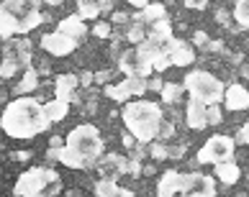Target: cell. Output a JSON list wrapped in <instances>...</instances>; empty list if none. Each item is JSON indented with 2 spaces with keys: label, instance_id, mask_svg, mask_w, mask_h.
<instances>
[{
  "label": "cell",
  "instance_id": "cell-1",
  "mask_svg": "<svg viewBox=\"0 0 249 197\" xmlns=\"http://www.w3.org/2000/svg\"><path fill=\"white\" fill-rule=\"evenodd\" d=\"M100 156H103V136L90 123L72 128L64 138V146L47 151L49 162H62L70 169H90L100 162Z\"/></svg>",
  "mask_w": 249,
  "mask_h": 197
},
{
  "label": "cell",
  "instance_id": "cell-2",
  "mask_svg": "<svg viewBox=\"0 0 249 197\" xmlns=\"http://www.w3.org/2000/svg\"><path fill=\"white\" fill-rule=\"evenodd\" d=\"M52 120L47 115V110L39 100L34 98H16L13 102H8V108L0 115V128L5 131L11 138H34L49 131Z\"/></svg>",
  "mask_w": 249,
  "mask_h": 197
},
{
  "label": "cell",
  "instance_id": "cell-3",
  "mask_svg": "<svg viewBox=\"0 0 249 197\" xmlns=\"http://www.w3.org/2000/svg\"><path fill=\"white\" fill-rule=\"evenodd\" d=\"M124 123L139 144H149L160 136L162 128V108L152 100H131L124 105Z\"/></svg>",
  "mask_w": 249,
  "mask_h": 197
},
{
  "label": "cell",
  "instance_id": "cell-4",
  "mask_svg": "<svg viewBox=\"0 0 249 197\" xmlns=\"http://www.w3.org/2000/svg\"><path fill=\"white\" fill-rule=\"evenodd\" d=\"M44 21L29 0H3L0 3V39H11L13 33H29Z\"/></svg>",
  "mask_w": 249,
  "mask_h": 197
},
{
  "label": "cell",
  "instance_id": "cell-5",
  "mask_svg": "<svg viewBox=\"0 0 249 197\" xmlns=\"http://www.w3.org/2000/svg\"><path fill=\"white\" fill-rule=\"evenodd\" d=\"M62 192V177L49 166H34L16 180V197H57Z\"/></svg>",
  "mask_w": 249,
  "mask_h": 197
},
{
  "label": "cell",
  "instance_id": "cell-6",
  "mask_svg": "<svg viewBox=\"0 0 249 197\" xmlns=\"http://www.w3.org/2000/svg\"><path fill=\"white\" fill-rule=\"evenodd\" d=\"M182 90L190 92V100H198L203 105H218V102H224L226 87L216 74H211L206 69H193L190 74H185Z\"/></svg>",
  "mask_w": 249,
  "mask_h": 197
},
{
  "label": "cell",
  "instance_id": "cell-7",
  "mask_svg": "<svg viewBox=\"0 0 249 197\" xmlns=\"http://www.w3.org/2000/svg\"><path fill=\"white\" fill-rule=\"evenodd\" d=\"M31 67V41L29 39H8L3 49V62H0V77L11 80L21 69Z\"/></svg>",
  "mask_w": 249,
  "mask_h": 197
},
{
  "label": "cell",
  "instance_id": "cell-8",
  "mask_svg": "<svg viewBox=\"0 0 249 197\" xmlns=\"http://www.w3.org/2000/svg\"><path fill=\"white\" fill-rule=\"evenodd\" d=\"M234 151L236 144L231 136H211L206 141V146L198 151V162L200 164H224V162H234Z\"/></svg>",
  "mask_w": 249,
  "mask_h": 197
},
{
  "label": "cell",
  "instance_id": "cell-9",
  "mask_svg": "<svg viewBox=\"0 0 249 197\" xmlns=\"http://www.w3.org/2000/svg\"><path fill=\"white\" fill-rule=\"evenodd\" d=\"M185 120L193 131H200V128H208V126H218L221 120H224V115H221L218 105H203L198 100H188Z\"/></svg>",
  "mask_w": 249,
  "mask_h": 197
},
{
  "label": "cell",
  "instance_id": "cell-10",
  "mask_svg": "<svg viewBox=\"0 0 249 197\" xmlns=\"http://www.w3.org/2000/svg\"><path fill=\"white\" fill-rule=\"evenodd\" d=\"M118 69H121L126 77H146L152 74V59H146L144 54H139V49H126L118 59Z\"/></svg>",
  "mask_w": 249,
  "mask_h": 197
},
{
  "label": "cell",
  "instance_id": "cell-11",
  "mask_svg": "<svg viewBox=\"0 0 249 197\" xmlns=\"http://www.w3.org/2000/svg\"><path fill=\"white\" fill-rule=\"evenodd\" d=\"M144 92H146V80L144 77H126L118 84H108V87L103 90V95H108L116 102H126V100H131L136 95H144Z\"/></svg>",
  "mask_w": 249,
  "mask_h": 197
},
{
  "label": "cell",
  "instance_id": "cell-12",
  "mask_svg": "<svg viewBox=\"0 0 249 197\" xmlns=\"http://www.w3.org/2000/svg\"><path fill=\"white\" fill-rule=\"evenodd\" d=\"M164 54L170 56L172 67H188V64L196 62V51H193V46L185 44V41H180V39H175V36L164 44Z\"/></svg>",
  "mask_w": 249,
  "mask_h": 197
},
{
  "label": "cell",
  "instance_id": "cell-13",
  "mask_svg": "<svg viewBox=\"0 0 249 197\" xmlns=\"http://www.w3.org/2000/svg\"><path fill=\"white\" fill-rule=\"evenodd\" d=\"M41 49L44 51H49L54 56H67L77 49V41L75 39H70V36H64V33H44L41 36Z\"/></svg>",
  "mask_w": 249,
  "mask_h": 197
},
{
  "label": "cell",
  "instance_id": "cell-14",
  "mask_svg": "<svg viewBox=\"0 0 249 197\" xmlns=\"http://www.w3.org/2000/svg\"><path fill=\"white\" fill-rule=\"evenodd\" d=\"M98 172H100V180L118 182V177L126 174V156H118V154H106V156H100Z\"/></svg>",
  "mask_w": 249,
  "mask_h": 197
},
{
  "label": "cell",
  "instance_id": "cell-15",
  "mask_svg": "<svg viewBox=\"0 0 249 197\" xmlns=\"http://www.w3.org/2000/svg\"><path fill=\"white\" fill-rule=\"evenodd\" d=\"M226 110H247L249 108V90L244 84H229L224 90Z\"/></svg>",
  "mask_w": 249,
  "mask_h": 197
},
{
  "label": "cell",
  "instance_id": "cell-16",
  "mask_svg": "<svg viewBox=\"0 0 249 197\" xmlns=\"http://www.w3.org/2000/svg\"><path fill=\"white\" fill-rule=\"evenodd\" d=\"M180 190H182V174L175 172V169H167L157 182V197H175Z\"/></svg>",
  "mask_w": 249,
  "mask_h": 197
},
{
  "label": "cell",
  "instance_id": "cell-17",
  "mask_svg": "<svg viewBox=\"0 0 249 197\" xmlns=\"http://www.w3.org/2000/svg\"><path fill=\"white\" fill-rule=\"evenodd\" d=\"M57 33H64V36H70V39H75L80 44V39L88 33V28H85V21H82L77 13H72V16H67V18H62V21H59Z\"/></svg>",
  "mask_w": 249,
  "mask_h": 197
},
{
  "label": "cell",
  "instance_id": "cell-18",
  "mask_svg": "<svg viewBox=\"0 0 249 197\" xmlns=\"http://www.w3.org/2000/svg\"><path fill=\"white\" fill-rule=\"evenodd\" d=\"M77 87H80V80L75 77V74H59L57 82H54V95H57V100L72 102Z\"/></svg>",
  "mask_w": 249,
  "mask_h": 197
},
{
  "label": "cell",
  "instance_id": "cell-19",
  "mask_svg": "<svg viewBox=\"0 0 249 197\" xmlns=\"http://www.w3.org/2000/svg\"><path fill=\"white\" fill-rule=\"evenodd\" d=\"M77 16L85 21V18H98L100 13L110 11V0H77Z\"/></svg>",
  "mask_w": 249,
  "mask_h": 197
},
{
  "label": "cell",
  "instance_id": "cell-20",
  "mask_svg": "<svg viewBox=\"0 0 249 197\" xmlns=\"http://www.w3.org/2000/svg\"><path fill=\"white\" fill-rule=\"evenodd\" d=\"M136 21H142L146 26H154L160 21H167V11L162 3H149L146 8H142V13H136Z\"/></svg>",
  "mask_w": 249,
  "mask_h": 197
},
{
  "label": "cell",
  "instance_id": "cell-21",
  "mask_svg": "<svg viewBox=\"0 0 249 197\" xmlns=\"http://www.w3.org/2000/svg\"><path fill=\"white\" fill-rule=\"evenodd\" d=\"M213 177H218V182H224L226 187H231V184L239 182V177H242V169H239L234 162H224V164H216Z\"/></svg>",
  "mask_w": 249,
  "mask_h": 197
},
{
  "label": "cell",
  "instance_id": "cell-22",
  "mask_svg": "<svg viewBox=\"0 0 249 197\" xmlns=\"http://www.w3.org/2000/svg\"><path fill=\"white\" fill-rule=\"evenodd\" d=\"M152 44H157V46H164L170 39H172V26H170V21H160V23H154V26H149V36H146Z\"/></svg>",
  "mask_w": 249,
  "mask_h": 197
},
{
  "label": "cell",
  "instance_id": "cell-23",
  "mask_svg": "<svg viewBox=\"0 0 249 197\" xmlns=\"http://www.w3.org/2000/svg\"><path fill=\"white\" fill-rule=\"evenodd\" d=\"M44 110H47V115L52 123H57V120H64L67 118V113H70V102H64V100H49V102H44Z\"/></svg>",
  "mask_w": 249,
  "mask_h": 197
},
{
  "label": "cell",
  "instance_id": "cell-24",
  "mask_svg": "<svg viewBox=\"0 0 249 197\" xmlns=\"http://www.w3.org/2000/svg\"><path fill=\"white\" fill-rule=\"evenodd\" d=\"M36 84H39V80H36V69L29 67V69H23V80L16 84V90H13V92H16L18 98H26L29 92L36 90Z\"/></svg>",
  "mask_w": 249,
  "mask_h": 197
},
{
  "label": "cell",
  "instance_id": "cell-25",
  "mask_svg": "<svg viewBox=\"0 0 249 197\" xmlns=\"http://www.w3.org/2000/svg\"><path fill=\"white\" fill-rule=\"evenodd\" d=\"M146 36H149V28H146V23L134 21V26L128 28V33H126V39H128V41H134L136 46H139V44L146 41Z\"/></svg>",
  "mask_w": 249,
  "mask_h": 197
},
{
  "label": "cell",
  "instance_id": "cell-26",
  "mask_svg": "<svg viewBox=\"0 0 249 197\" xmlns=\"http://www.w3.org/2000/svg\"><path fill=\"white\" fill-rule=\"evenodd\" d=\"M182 84H172V82H167V84H162V90H160V95H162V100L167 102V105H172V102H178L180 98H182Z\"/></svg>",
  "mask_w": 249,
  "mask_h": 197
},
{
  "label": "cell",
  "instance_id": "cell-27",
  "mask_svg": "<svg viewBox=\"0 0 249 197\" xmlns=\"http://www.w3.org/2000/svg\"><path fill=\"white\" fill-rule=\"evenodd\" d=\"M234 18L242 28H249V0H234Z\"/></svg>",
  "mask_w": 249,
  "mask_h": 197
},
{
  "label": "cell",
  "instance_id": "cell-28",
  "mask_svg": "<svg viewBox=\"0 0 249 197\" xmlns=\"http://www.w3.org/2000/svg\"><path fill=\"white\" fill-rule=\"evenodd\" d=\"M116 192H118V182H108V180L95 182V197H113Z\"/></svg>",
  "mask_w": 249,
  "mask_h": 197
},
{
  "label": "cell",
  "instance_id": "cell-29",
  "mask_svg": "<svg viewBox=\"0 0 249 197\" xmlns=\"http://www.w3.org/2000/svg\"><path fill=\"white\" fill-rule=\"evenodd\" d=\"M182 197H216V184H208V187H198V190H190Z\"/></svg>",
  "mask_w": 249,
  "mask_h": 197
},
{
  "label": "cell",
  "instance_id": "cell-30",
  "mask_svg": "<svg viewBox=\"0 0 249 197\" xmlns=\"http://www.w3.org/2000/svg\"><path fill=\"white\" fill-rule=\"evenodd\" d=\"M234 144H242V146H247L249 144V120L239 128V133H236V138H234Z\"/></svg>",
  "mask_w": 249,
  "mask_h": 197
},
{
  "label": "cell",
  "instance_id": "cell-31",
  "mask_svg": "<svg viewBox=\"0 0 249 197\" xmlns=\"http://www.w3.org/2000/svg\"><path fill=\"white\" fill-rule=\"evenodd\" d=\"M93 33L98 36V39H108V36H110V23H98L93 28Z\"/></svg>",
  "mask_w": 249,
  "mask_h": 197
},
{
  "label": "cell",
  "instance_id": "cell-32",
  "mask_svg": "<svg viewBox=\"0 0 249 197\" xmlns=\"http://www.w3.org/2000/svg\"><path fill=\"white\" fill-rule=\"evenodd\" d=\"M152 156H154V159H167V146L152 144Z\"/></svg>",
  "mask_w": 249,
  "mask_h": 197
},
{
  "label": "cell",
  "instance_id": "cell-33",
  "mask_svg": "<svg viewBox=\"0 0 249 197\" xmlns=\"http://www.w3.org/2000/svg\"><path fill=\"white\" fill-rule=\"evenodd\" d=\"M188 8H193V11H203V8L208 5V0H182Z\"/></svg>",
  "mask_w": 249,
  "mask_h": 197
},
{
  "label": "cell",
  "instance_id": "cell-34",
  "mask_svg": "<svg viewBox=\"0 0 249 197\" xmlns=\"http://www.w3.org/2000/svg\"><path fill=\"white\" fill-rule=\"evenodd\" d=\"M110 77H113V72H110V69H103V72L93 74V82H100V84H103V82H108Z\"/></svg>",
  "mask_w": 249,
  "mask_h": 197
},
{
  "label": "cell",
  "instance_id": "cell-35",
  "mask_svg": "<svg viewBox=\"0 0 249 197\" xmlns=\"http://www.w3.org/2000/svg\"><path fill=\"white\" fill-rule=\"evenodd\" d=\"M185 154V146H175V148H167V159H180Z\"/></svg>",
  "mask_w": 249,
  "mask_h": 197
},
{
  "label": "cell",
  "instance_id": "cell-36",
  "mask_svg": "<svg viewBox=\"0 0 249 197\" xmlns=\"http://www.w3.org/2000/svg\"><path fill=\"white\" fill-rule=\"evenodd\" d=\"M77 80H80V84H82V87H90V84H93V72H82Z\"/></svg>",
  "mask_w": 249,
  "mask_h": 197
},
{
  "label": "cell",
  "instance_id": "cell-37",
  "mask_svg": "<svg viewBox=\"0 0 249 197\" xmlns=\"http://www.w3.org/2000/svg\"><path fill=\"white\" fill-rule=\"evenodd\" d=\"M146 90H162V80H160V77L146 80Z\"/></svg>",
  "mask_w": 249,
  "mask_h": 197
},
{
  "label": "cell",
  "instance_id": "cell-38",
  "mask_svg": "<svg viewBox=\"0 0 249 197\" xmlns=\"http://www.w3.org/2000/svg\"><path fill=\"white\" fill-rule=\"evenodd\" d=\"M160 136H162V138H170V136H172V123H162Z\"/></svg>",
  "mask_w": 249,
  "mask_h": 197
},
{
  "label": "cell",
  "instance_id": "cell-39",
  "mask_svg": "<svg viewBox=\"0 0 249 197\" xmlns=\"http://www.w3.org/2000/svg\"><path fill=\"white\" fill-rule=\"evenodd\" d=\"M13 159H18V162H29V159H31V151H16Z\"/></svg>",
  "mask_w": 249,
  "mask_h": 197
},
{
  "label": "cell",
  "instance_id": "cell-40",
  "mask_svg": "<svg viewBox=\"0 0 249 197\" xmlns=\"http://www.w3.org/2000/svg\"><path fill=\"white\" fill-rule=\"evenodd\" d=\"M196 44H200V46H208V36L203 33V31H198V33H196Z\"/></svg>",
  "mask_w": 249,
  "mask_h": 197
},
{
  "label": "cell",
  "instance_id": "cell-41",
  "mask_svg": "<svg viewBox=\"0 0 249 197\" xmlns=\"http://www.w3.org/2000/svg\"><path fill=\"white\" fill-rule=\"evenodd\" d=\"M128 21V13H113V23H126Z\"/></svg>",
  "mask_w": 249,
  "mask_h": 197
},
{
  "label": "cell",
  "instance_id": "cell-42",
  "mask_svg": "<svg viewBox=\"0 0 249 197\" xmlns=\"http://www.w3.org/2000/svg\"><path fill=\"white\" fill-rule=\"evenodd\" d=\"M124 146L126 148H134V136L131 133H124Z\"/></svg>",
  "mask_w": 249,
  "mask_h": 197
},
{
  "label": "cell",
  "instance_id": "cell-43",
  "mask_svg": "<svg viewBox=\"0 0 249 197\" xmlns=\"http://www.w3.org/2000/svg\"><path fill=\"white\" fill-rule=\"evenodd\" d=\"M128 3H131L134 8H146V5H149V0H128Z\"/></svg>",
  "mask_w": 249,
  "mask_h": 197
},
{
  "label": "cell",
  "instance_id": "cell-44",
  "mask_svg": "<svg viewBox=\"0 0 249 197\" xmlns=\"http://www.w3.org/2000/svg\"><path fill=\"white\" fill-rule=\"evenodd\" d=\"M113 197H134V192H131V190H121V187H118V192H116Z\"/></svg>",
  "mask_w": 249,
  "mask_h": 197
},
{
  "label": "cell",
  "instance_id": "cell-45",
  "mask_svg": "<svg viewBox=\"0 0 249 197\" xmlns=\"http://www.w3.org/2000/svg\"><path fill=\"white\" fill-rule=\"evenodd\" d=\"M59 146H62V138L59 136H52V146L49 148H59Z\"/></svg>",
  "mask_w": 249,
  "mask_h": 197
},
{
  "label": "cell",
  "instance_id": "cell-46",
  "mask_svg": "<svg viewBox=\"0 0 249 197\" xmlns=\"http://www.w3.org/2000/svg\"><path fill=\"white\" fill-rule=\"evenodd\" d=\"M29 3H31V5L36 8V11H39V5H41V0H29Z\"/></svg>",
  "mask_w": 249,
  "mask_h": 197
},
{
  "label": "cell",
  "instance_id": "cell-47",
  "mask_svg": "<svg viewBox=\"0 0 249 197\" xmlns=\"http://www.w3.org/2000/svg\"><path fill=\"white\" fill-rule=\"evenodd\" d=\"M44 3H47V5H59L62 0H44Z\"/></svg>",
  "mask_w": 249,
  "mask_h": 197
},
{
  "label": "cell",
  "instance_id": "cell-48",
  "mask_svg": "<svg viewBox=\"0 0 249 197\" xmlns=\"http://www.w3.org/2000/svg\"><path fill=\"white\" fill-rule=\"evenodd\" d=\"M242 74H244V77H249V67H242Z\"/></svg>",
  "mask_w": 249,
  "mask_h": 197
},
{
  "label": "cell",
  "instance_id": "cell-49",
  "mask_svg": "<svg viewBox=\"0 0 249 197\" xmlns=\"http://www.w3.org/2000/svg\"><path fill=\"white\" fill-rule=\"evenodd\" d=\"M247 180H249V174H247Z\"/></svg>",
  "mask_w": 249,
  "mask_h": 197
}]
</instances>
